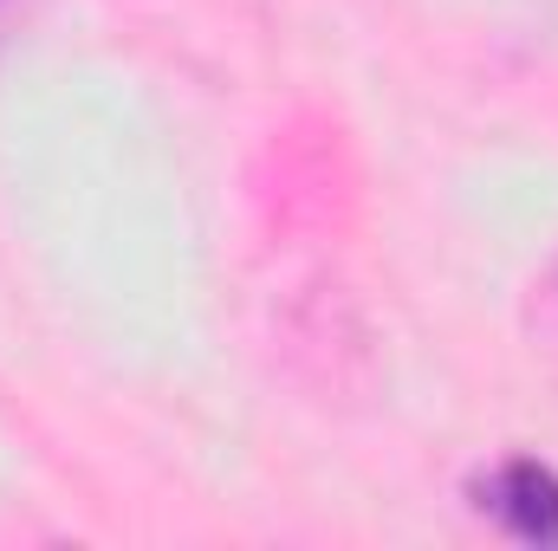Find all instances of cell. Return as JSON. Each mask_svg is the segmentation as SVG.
Instances as JSON below:
<instances>
[{
  "label": "cell",
  "instance_id": "cell-1",
  "mask_svg": "<svg viewBox=\"0 0 558 551\" xmlns=\"http://www.w3.org/2000/svg\"><path fill=\"white\" fill-rule=\"evenodd\" d=\"M481 506L520 532V539H539V546H558V474L539 467V461H507L481 480Z\"/></svg>",
  "mask_w": 558,
  "mask_h": 551
}]
</instances>
